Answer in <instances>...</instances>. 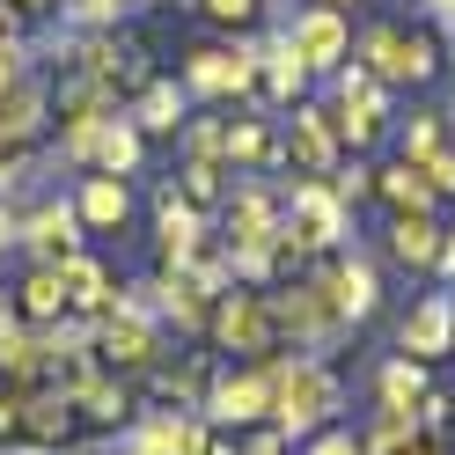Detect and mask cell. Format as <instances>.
<instances>
[{"label":"cell","mask_w":455,"mask_h":455,"mask_svg":"<svg viewBox=\"0 0 455 455\" xmlns=\"http://www.w3.org/2000/svg\"><path fill=\"white\" fill-rule=\"evenodd\" d=\"M323 8H338V0H323Z\"/></svg>","instance_id":"43"},{"label":"cell","mask_w":455,"mask_h":455,"mask_svg":"<svg viewBox=\"0 0 455 455\" xmlns=\"http://www.w3.org/2000/svg\"><path fill=\"white\" fill-rule=\"evenodd\" d=\"M375 191L389 198L396 213H426V206H434V184H426V169H419V162H389L382 177H375Z\"/></svg>","instance_id":"20"},{"label":"cell","mask_w":455,"mask_h":455,"mask_svg":"<svg viewBox=\"0 0 455 455\" xmlns=\"http://www.w3.org/2000/svg\"><path fill=\"white\" fill-rule=\"evenodd\" d=\"M265 81H272V96H294L301 81H308V67H301V52H294V44H279L272 60H265Z\"/></svg>","instance_id":"29"},{"label":"cell","mask_w":455,"mask_h":455,"mask_svg":"<svg viewBox=\"0 0 455 455\" xmlns=\"http://www.w3.org/2000/svg\"><path fill=\"white\" fill-rule=\"evenodd\" d=\"M206 8H213L220 22H250V15H258V0H206Z\"/></svg>","instance_id":"36"},{"label":"cell","mask_w":455,"mask_h":455,"mask_svg":"<svg viewBox=\"0 0 455 455\" xmlns=\"http://www.w3.org/2000/svg\"><path fill=\"white\" fill-rule=\"evenodd\" d=\"M441 15H455V0H441Z\"/></svg>","instance_id":"42"},{"label":"cell","mask_w":455,"mask_h":455,"mask_svg":"<svg viewBox=\"0 0 455 455\" xmlns=\"http://www.w3.org/2000/svg\"><path fill=\"white\" fill-rule=\"evenodd\" d=\"M206 441H213L206 411H155L132 426V455H206Z\"/></svg>","instance_id":"9"},{"label":"cell","mask_w":455,"mask_h":455,"mask_svg":"<svg viewBox=\"0 0 455 455\" xmlns=\"http://www.w3.org/2000/svg\"><path fill=\"white\" fill-rule=\"evenodd\" d=\"M419 434H426V426H419V411H389V404H382L360 448H367V455H404V448H411Z\"/></svg>","instance_id":"22"},{"label":"cell","mask_w":455,"mask_h":455,"mask_svg":"<svg viewBox=\"0 0 455 455\" xmlns=\"http://www.w3.org/2000/svg\"><path fill=\"white\" fill-rule=\"evenodd\" d=\"M22 316H30V323H52V316H67V287H60V265H37L30 279H22Z\"/></svg>","instance_id":"23"},{"label":"cell","mask_w":455,"mask_h":455,"mask_svg":"<svg viewBox=\"0 0 455 455\" xmlns=\"http://www.w3.org/2000/svg\"><path fill=\"white\" fill-rule=\"evenodd\" d=\"M404 353H411V360L455 353V287H448V294H419V308L404 316Z\"/></svg>","instance_id":"10"},{"label":"cell","mask_w":455,"mask_h":455,"mask_svg":"<svg viewBox=\"0 0 455 455\" xmlns=\"http://www.w3.org/2000/svg\"><path fill=\"white\" fill-rule=\"evenodd\" d=\"M346 220H353V213H346V198H338L331 184L308 177V184L287 191V228H294L308 250H338V243H346Z\"/></svg>","instance_id":"6"},{"label":"cell","mask_w":455,"mask_h":455,"mask_svg":"<svg viewBox=\"0 0 455 455\" xmlns=\"http://www.w3.org/2000/svg\"><path fill=\"white\" fill-rule=\"evenodd\" d=\"M419 426H426V434H441V426H448V389H426L419 396Z\"/></svg>","instance_id":"34"},{"label":"cell","mask_w":455,"mask_h":455,"mask_svg":"<svg viewBox=\"0 0 455 455\" xmlns=\"http://www.w3.org/2000/svg\"><path fill=\"white\" fill-rule=\"evenodd\" d=\"M96 360L103 367H155L162 360V338H155V323L140 316V308L110 301L103 316H96Z\"/></svg>","instance_id":"5"},{"label":"cell","mask_w":455,"mask_h":455,"mask_svg":"<svg viewBox=\"0 0 455 455\" xmlns=\"http://www.w3.org/2000/svg\"><path fill=\"white\" fill-rule=\"evenodd\" d=\"M265 375H272V426H279L287 441L323 434V419L346 404L338 375H331L316 353H272V360H265Z\"/></svg>","instance_id":"1"},{"label":"cell","mask_w":455,"mask_h":455,"mask_svg":"<svg viewBox=\"0 0 455 455\" xmlns=\"http://www.w3.org/2000/svg\"><path fill=\"white\" fill-rule=\"evenodd\" d=\"M294 162L308 169V177H331V162H338V125L323 118V110H294Z\"/></svg>","instance_id":"15"},{"label":"cell","mask_w":455,"mask_h":455,"mask_svg":"<svg viewBox=\"0 0 455 455\" xmlns=\"http://www.w3.org/2000/svg\"><path fill=\"white\" fill-rule=\"evenodd\" d=\"M37 110H44L37 89H15L8 103H0V140H8V148H15V140H30L37 132Z\"/></svg>","instance_id":"24"},{"label":"cell","mask_w":455,"mask_h":455,"mask_svg":"<svg viewBox=\"0 0 455 455\" xmlns=\"http://www.w3.org/2000/svg\"><path fill=\"white\" fill-rule=\"evenodd\" d=\"M243 455H287V434H279V426H265V434L243 441Z\"/></svg>","instance_id":"35"},{"label":"cell","mask_w":455,"mask_h":455,"mask_svg":"<svg viewBox=\"0 0 455 455\" xmlns=\"http://www.w3.org/2000/svg\"><path fill=\"white\" fill-rule=\"evenodd\" d=\"M434 272L455 287V228H441V258H434Z\"/></svg>","instance_id":"37"},{"label":"cell","mask_w":455,"mask_h":455,"mask_svg":"<svg viewBox=\"0 0 455 455\" xmlns=\"http://www.w3.org/2000/svg\"><path fill=\"white\" fill-rule=\"evenodd\" d=\"M206 426H235V434H250V426H265L272 419V375H265V360H250V367H228V375L206 382Z\"/></svg>","instance_id":"3"},{"label":"cell","mask_w":455,"mask_h":455,"mask_svg":"<svg viewBox=\"0 0 455 455\" xmlns=\"http://www.w3.org/2000/svg\"><path fill=\"white\" fill-rule=\"evenodd\" d=\"M155 235H162V258H169V265H184L191 250L206 243V220H198V206H191V198H177V191H169V198H162V213H155Z\"/></svg>","instance_id":"14"},{"label":"cell","mask_w":455,"mask_h":455,"mask_svg":"<svg viewBox=\"0 0 455 455\" xmlns=\"http://www.w3.org/2000/svg\"><path fill=\"white\" fill-rule=\"evenodd\" d=\"M367 74L375 81H426L434 74V44H426L419 30H367Z\"/></svg>","instance_id":"7"},{"label":"cell","mask_w":455,"mask_h":455,"mask_svg":"<svg viewBox=\"0 0 455 455\" xmlns=\"http://www.w3.org/2000/svg\"><path fill=\"white\" fill-rule=\"evenodd\" d=\"M74 213H81V228H125L132 198H125L118 177H89V184H81V198H74Z\"/></svg>","instance_id":"19"},{"label":"cell","mask_w":455,"mask_h":455,"mask_svg":"<svg viewBox=\"0 0 455 455\" xmlns=\"http://www.w3.org/2000/svg\"><path fill=\"white\" fill-rule=\"evenodd\" d=\"M287 44L301 52V67H308V74H323V67L346 60V22H338V8H308L294 30H287Z\"/></svg>","instance_id":"11"},{"label":"cell","mask_w":455,"mask_h":455,"mask_svg":"<svg viewBox=\"0 0 455 455\" xmlns=\"http://www.w3.org/2000/svg\"><path fill=\"white\" fill-rule=\"evenodd\" d=\"M96 162L110 169V177H125V169L140 162V132H132V125H103V140H96Z\"/></svg>","instance_id":"25"},{"label":"cell","mask_w":455,"mask_h":455,"mask_svg":"<svg viewBox=\"0 0 455 455\" xmlns=\"http://www.w3.org/2000/svg\"><path fill=\"white\" fill-rule=\"evenodd\" d=\"M81 15H89V22H110V15H118V0H81Z\"/></svg>","instance_id":"38"},{"label":"cell","mask_w":455,"mask_h":455,"mask_svg":"<svg viewBox=\"0 0 455 455\" xmlns=\"http://www.w3.org/2000/svg\"><path fill=\"white\" fill-rule=\"evenodd\" d=\"M220 155L235 162V169H250V162H265V155H272V140H265V125H250V118H243V125H228Z\"/></svg>","instance_id":"27"},{"label":"cell","mask_w":455,"mask_h":455,"mask_svg":"<svg viewBox=\"0 0 455 455\" xmlns=\"http://www.w3.org/2000/svg\"><path fill=\"white\" fill-rule=\"evenodd\" d=\"M272 323H279V338H294V353H323L338 331H346V316L331 308V294H323V279L308 272V279H294L287 294H272Z\"/></svg>","instance_id":"2"},{"label":"cell","mask_w":455,"mask_h":455,"mask_svg":"<svg viewBox=\"0 0 455 455\" xmlns=\"http://www.w3.org/2000/svg\"><path fill=\"white\" fill-rule=\"evenodd\" d=\"M316 279H323V294H331V308H338L346 323H367V316L382 308V279H375L367 258H331Z\"/></svg>","instance_id":"8"},{"label":"cell","mask_w":455,"mask_h":455,"mask_svg":"<svg viewBox=\"0 0 455 455\" xmlns=\"http://www.w3.org/2000/svg\"><path fill=\"white\" fill-rule=\"evenodd\" d=\"M404 455H441V441H426V434H419V441H411Z\"/></svg>","instance_id":"40"},{"label":"cell","mask_w":455,"mask_h":455,"mask_svg":"<svg viewBox=\"0 0 455 455\" xmlns=\"http://www.w3.org/2000/svg\"><path fill=\"white\" fill-rule=\"evenodd\" d=\"M15 455H52V448H37V441H22V448H15Z\"/></svg>","instance_id":"41"},{"label":"cell","mask_w":455,"mask_h":455,"mask_svg":"<svg viewBox=\"0 0 455 455\" xmlns=\"http://www.w3.org/2000/svg\"><path fill=\"white\" fill-rule=\"evenodd\" d=\"M434 148H441V125H434V118H411V125H404V162H426Z\"/></svg>","instance_id":"31"},{"label":"cell","mask_w":455,"mask_h":455,"mask_svg":"<svg viewBox=\"0 0 455 455\" xmlns=\"http://www.w3.org/2000/svg\"><path fill=\"white\" fill-rule=\"evenodd\" d=\"M419 396H426V360H411V353L382 360V404L389 411H419Z\"/></svg>","instance_id":"21"},{"label":"cell","mask_w":455,"mask_h":455,"mask_svg":"<svg viewBox=\"0 0 455 455\" xmlns=\"http://www.w3.org/2000/svg\"><path fill=\"white\" fill-rule=\"evenodd\" d=\"M419 169H426V184H434V191H455V148H434Z\"/></svg>","instance_id":"33"},{"label":"cell","mask_w":455,"mask_h":455,"mask_svg":"<svg viewBox=\"0 0 455 455\" xmlns=\"http://www.w3.org/2000/svg\"><path fill=\"white\" fill-rule=\"evenodd\" d=\"M67 434H74V396L67 389H30V396H22V441L60 448Z\"/></svg>","instance_id":"13"},{"label":"cell","mask_w":455,"mask_h":455,"mask_svg":"<svg viewBox=\"0 0 455 455\" xmlns=\"http://www.w3.org/2000/svg\"><path fill=\"white\" fill-rule=\"evenodd\" d=\"M60 287H67V308H81V316H103L110 308V272L96 258H81V250L60 265Z\"/></svg>","instance_id":"17"},{"label":"cell","mask_w":455,"mask_h":455,"mask_svg":"<svg viewBox=\"0 0 455 455\" xmlns=\"http://www.w3.org/2000/svg\"><path fill=\"white\" fill-rule=\"evenodd\" d=\"M301 455H367V448H360V434H338V426H323V434H308Z\"/></svg>","instance_id":"32"},{"label":"cell","mask_w":455,"mask_h":455,"mask_svg":"<svg viewBox=\"0 0 455 455\" xmlns=\"http://www.w3.org/2000/svg\"><path fill=\"white\" fill-rule=\"evenodd\" d=\"M389 258L434 272V258H441V228L426 220V213H396V220H389Z\"/></svg>","instance_id":"16"},{"label":"cell","mask_w":455,"mask_h":455,"mask_svg":"<svg viewBox=\"0 0 455 455\" xmlns=\"http://www.w3.org/2000/svg\"><path fill=\"white\" fill-rule=\"evenodd\" d=\"M15 235H22V228H15V213H8V206H0V250H8Z\"/></svg>","instance_id":"39"},{"label":"cell","mask_w":455,"mask_h":455,"mask_svg":"<svg viewBox=\"0 0 455 455\" xmlns=\"http://www.w3.org/2000/svg\"><path fill=\"white\" fill-rule=\"evenodd\" d=\"M206 331L220 338L228 353H250V360H272V346H279V323H272V301L265 294H220Z\"/></svg>","instance_id":"4"},{"label":"cell","mask_w":455,"mask_h":455,"mask_svg":"<svg viewBox=\"0 0 455 455\" xmlns=\"http://www.w3.org/2000/svg\"><path fill=\"white\" fill-rule=\"evenodd\" d=\"M250 74H258V60L250 52H191V89L198 96H220V89H250Z\"/></svg>","instance_id":"18"},{"label":"cell","mask_w":455,"mask_h":455,"mask_svg":"<svg viewBox=\"0 0 455 455\" xmlns=\"http://www.w3.org/2000/svg\"><path fill=\"white\" fill-rule=\"evenodd\" d=\"M140 125H148V132H177V125H184V96L169 89V81H162V89H148V103H140Z\"/></svg>","instance_id":"28"},{"label":"cell","mask_w":455,"mask_h":455,"mask_svg":"<svg viewBox=\"0 0 455 455\" xmlns=\"http://www.w3.org/2000/svg\"><path fill=\"white\" fill-rule=\"evenodd\" d=\"M184 198H191V206L220 198V169H213V162H191V169H184Z\"/></svg>","instance_id":"30"},{"label":"cell","mask_w":455,"mask_h":455,"mask_svg":"<svg viewBox=\"0 0 455 455\" xmlns=\"http://www.w3.org/2000/svg\"><path fill=\"white\" fill-rule=\"evenodd\" d=\"M22 243L37 250V265H67L74 243H81V213L74 206H37L30 220H22Z\"/></svg>","instance_id":"12"},{"label":"cell","mask_w":455,"mask_h":455,"mask_svg":"<svg viewBox=\"0 0 455 455\" xmlns=\"http://www.w3.org/2000/svg\"><path fill=\"white\" fill-rule=\"evenodd\" d=\"M155 389H162L177 411H184V404H206V367H162Z\"/></svg>","instance_id":"26"}]
</instances>
